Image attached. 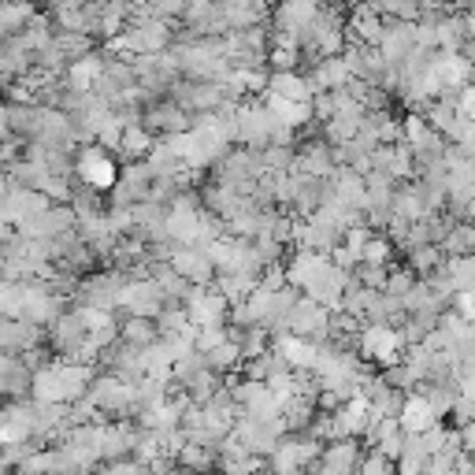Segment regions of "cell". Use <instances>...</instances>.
Masks as SVG:
<instances>
[{
  "label": "cell",
  "mask_w": 475,
  "mask_h": 475,
  "mask_svg": "<svg viewBox=\"0 0 475 475\" xmlns=\"http://www.w3.org/2000/svg\"><path fill=\"white\" fill-rule=\"evenodd\" d=\"M271 97H282V100H309V86L293 75H275L271 79Z\"/></svg>",
  "instance_id": "2"
},
{
  "label": "cell",
  "mask_w": 475,
  "mask_h": 475,
  "mask_svg": "<svg viewBox=\"0 0 475 475\" xmlns=\"http://www.w3.org/2000/svg\"><path fill=\"white\" fill-rule=\"evenodd\" d=\"M79 167H82V174H86V183H90L93 190H100V186H111V183H115V164H111V160H108L104 153H97V149L82 153Z\"/></svg>",
  "instance_id": "1"
}]
</instances>
